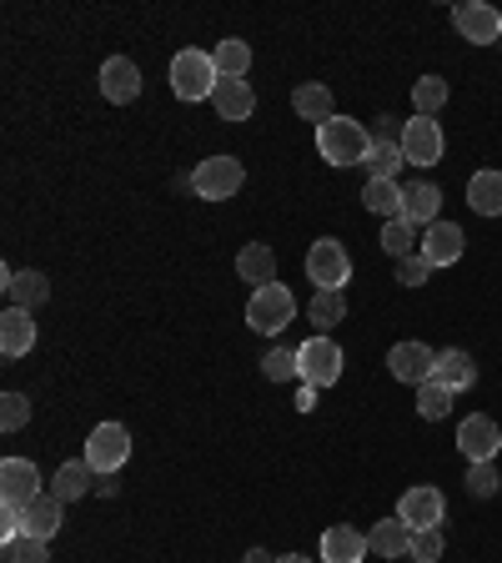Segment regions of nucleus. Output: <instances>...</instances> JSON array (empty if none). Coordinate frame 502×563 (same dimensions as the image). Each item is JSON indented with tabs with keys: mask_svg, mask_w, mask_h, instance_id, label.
Here are the masks:
<instances>
[{
	"mask_svg": "<svg viewBox=\"0 0 502 563\" xmlns=\"http://www.w3.org/2000/svg\"><path fill=\"white\" fill-rule=\"evenodd\" d=\"M367 146H372V131L352 117H332L316 126V152H322V162H332V166H362Z\"/></svg>",
	"mask_w": 502,
	"mask_h": 563,
	"instance_id": "1",
	"label": "nucleus"
},
{
	"mask_svg": "<svg viewBox=\"0 0 502 563\" xmlns=\"http://www.w3.org/2000/svg\"><path fill=\"white\" fill-rule=\"evenodd\" d=\"M216 81H222V70H216V60H211L207 51H176L171 91L181 96V101H207V96L216 91Z\"/></svg>",
	"mask_w": 502,
	"mask_h": 563,
	"instance_id": "2",
	"label": "nucleus"
},
{
	"mask_svg": "<svg viewBox=\"0 0 502 563\" xmlns=\"http://www.w3.org/2000/svg\"><path fill=\"white\" fill-rule=\"evenodd\" d=\"M292 317H297V297L287 282H267V287H257L252 292V302H246V322L257 332H281V328H292Z\"/></svg>",
	"mask_w": 502,
	"mask_h": 563,
	"instance_id": "3",
	"label": "nucleus"
},
{
	"mask_svg": "<svg viewBox=\"0 0 502 563\" xmlns=\"http://www.w3.org/2000/svg\"><path fill=\"white\" fill-rule=\"evenodd\" d=\"M246 181V166L236 156H207V162L191 172V191L201 201H232Z\"/></svg>",
	"mask_w": 502,
	"mask_h": 563,
	"instance_id": "4",
	"label": "nucleus"
},
{
	"mask_svg": "<svg viewBox=\"0 0 502 563\" xmlns=\"http://www.w3.org/2000/svg\"><path fill=\"white\" fill-rule=\"evenodd\" d=\"M306 277L316 282V292H342V287L352 282L347 246H342L337 236H322V242H312V252H306Z\"/></svg>",
	"mask_w": 502,
	"mask_h": 563,
	"instance_id": "5",
	"label": "nucleus"
},
{
	"mask_svg": "<svg viewBox=\"0 0 502 563\" xmlns=\"http://www.w3.org/2000/svg\"><path fill=\"white\" fill-rule=\"evenodd\" d=\"M131 457V433L121 422H96L91 438H86V463H91L101 478H116V468H126Z\"/></svg>",
	"mask_w": 502,
	"mask_h": 563,
	"instance_id": "6",
	"label": "nucleus"
},
{
	"mask_svg": "<svg viewBox=\"0 0 502 563\" xmlns=\"http://www.w3.org/2000/svg\"><path fill=\"white\" fill-rule=\"evenodd\" d=\"M402 166H408V156H402V136L392 131V121H377L372 146H367V156H362L367 181H398Z\"/></svg>",
	"mask_w": 502,
	"mask_h": 563,
	"instance_id": "7",
	"label": "nucleus"
},
{
	"mask_svg": "<svg viewBox=\"0 0 502 563\" xmlns=\"http://www.w3.org/2000/svg\"><path fill=\"white\" fill-rule=\"evenodd\" d=\"M297 363H302V383L332 387L342 377V347L332 338H306L302 347H297Z\"/></svg>",
	"mask_w": 502,
	"mask_h": 563,
	"instance_id": "8",
	"label": "nucleus"
},
{
	"mask_svg": "<svg viewBox=\"0 0 502 563\" xmlns=\"http://www.w3.org/2000/svg\"><path fill=\"white\" fill-rule=\"evenodd\" d=\"M443 126H437V117H412L408 126H402V156H408V166H433L443 162Z\"/></svg>",
	"mask_w": 502,
	"mask_h": 563,
	"instance_id": "9",
	"label": "nucleus"
},
{
	"mask_svg": "<svg viewBox=\"0 0 502 563\" xmlns=\"http://www.w3.org/2000/svg\"><path fill=\"white\" fill-rule=\"evenodd\" d=\"M31 498H41V468H35L31 457H5L0 463V504L25 508Z\"/></svg>",
	"mask_w": 502,
	"mask_h": 563,
	"instance_id": "10",
	"label": "nucleus"
},
{
	"mask_svg": "<svg viewBox=\"0 0 502 563\" xmlns=\"http://www.w3.org/2000/svg\"><path fill=\"white\" fill-rule=\"evenodd\" d=\"M453 25L462 31V41H472V46H492L502 35V11L498 5H482V0H462L453 11Z\"/></svg>",
	"mask_w": 502,
	"mask_h": 563,
	"instance_id": "11",
	"label": "nucleus"
},
{
	"mask_svg": "<svg viewBox=\"0 0 502 563\" xmlns=\"http://www.w3.org/2000/svg\"><path fill=\"white\" fill-rule=\"evenodd\" d=\"M457 448L468 453V463H492L502 448V428L488 412H472V418H462V428H457Z\"/></svg>",
	"mask_w": 502,
	"mask_h": 563,
	"instance_id": "12",
	"label": "nucleus"
},
{
	"mask_svg": "<svg viewBox=\"0 0 502 563\" xmlns=\"http://www.w3.org/2000/svg\"><path fill=\"white\" fill-rule=\"evenodd\" d=\"M462 246H468V236H462L457 222H433V227H422V236H417V252L433 262V267H453V262H462Z\"/></svg>",
	"mask_w": 502,
	"mask_h": 563,
	"instance_id": "13",
	"label": "nucleus"
},
{
	"mask_svg": "<svg viewBox=\"0 0 502 563\" xmlns=\"http://www.w3.org/2000/svg\"><path fill=\"white\" fill-rule=\"evenodd\" d=\"M447 514V498L443 488H433V483H422V488H408L402 493V504H398V518L412 528H437Z\"/></svg>",
	"mask_w": 502,
	"mask_h": 563,
	"instance_id": "14",
	"label": "nucleus"
},
{
	"mask_svg": "<svg viewBox=\"0 0 502 563\" xmlns=\"http://www.w3.org/2000/svg\"><path fill=\"white\" fill-rule=\"evenodd\" d=\"M433 363H437V352L427 347V342H398V347L387 352L392 377H398V383H412V387L433 377Z\"/></svg>",
	"mask_w": 502,
	"mask_h": 563,
	"instance_id": "15",
	"label": "nucleus"
},
{
	"mask_svg": "<svg viewBox=\"0 0 502 563\" xmlns=\"http://www.w3.org/2000/svg\"><path fill=\"white\" fill-rule=\"evenodd\" d=\"M101 96L111 106H131L141 96V70H136V60H126V56H111L101 66Z\"/></svg>",
	"mask_w": 502,
	"mask_h": 563,
	"instance_id": "16",
	"label": "nucleus"
},
{
	"mask_svg": "<svg viewBox=\"0 0 502 563\" xmlns=\"http://www.w3.org/2000/svg\"><path fill=\"white\" fill-rule=\"evenodd\" d=\"M367 553H372V543H367V533H357L352 523H337L322 533V563H362Z\"/></svg>",
	"mask_w": 502,
	"mask_h": 563,
	"instance_id": "17",
	"label": "nucleus"
},
{
	"mask_svg": "<svg viewBox=\"0 0 502 563\" xmlns=\"http://www.w3.org/2000/svg\"><path fill=\"white\" fill-rule=\"evenodd\" d=\"M5 297H11V307H21V312H35V307L51 297L46 272H11L5 267Z\"/></svg>",
	"mask_w": 502,
	"mask_h": 563,
	"instance_id": "18",
	"label": "nucleus"
},
{
	"mask_svg": "<svg viewBox=\"0 0 502 563\" xmlns=\"http://www.w3.org/2000/svg\"><path fill=\"white\" fill-rule=\"evenodd\" d=\"M433 377L437 383H447L453 393H468V387L478 383V363H472L462 347H443L437 352V363H433Z\"/></svg>",
	"mask_w": 502,
	"mask_h": 563,
	"instance_id": "19",
	"label": "nucleus"
},
{
	"mask_svg": "<svg viewBox=\"0 0 502 563\" xmlns=\"http://www.w3.org/2000/svg\"><path fill=\"white\" fill-rule=\"evenodd\" d=\"M60 498L56 493H41V498H31V504L21 508V533H31V539H51L60 528Z\"/></svg>",
	"mask_w": 502,
	"mask_h": 563,
	"instance_id": "20",
	"label": "nucleus"
},
{
	"mask_svg": "<svg viewBox=\"0 0 502 563\" xmlns=\"http://www.w3.org/2000/svg\"><path fill=\"white\" fill-rule=\"evenodd\" d=\"M211 106H216V117L222 121H246L252 111H257V91H252L246 81H216Z\"/></svg>",
	"mask_w": 502,
	"mask_h": 563,
	"instance_id": "21",
	"label": "nucleus"
},
{
	"mask_svg": "<svg viewBox=\"0 0 502 563\" xmlns=\"http://www.w3.org/2000/svg\"><path fill=\"white\" fill-rule=\"evenodd\" d=\"M412 533H417V528L402 523V518H382V523H372L367 543H372L377 559H402V553H412Z\"/></svg>",
	"mask_w": 502,
	"mask_h": 563,
	"instance_id": "22",
	"label": "nucleus"
},
{
	"mask_svg": "<svg viewBox=\"0 0 502 563\" xmlns=\"http://www.w3.org/2000/svg\"><path fill=\"white\" fill-rule=\"evenodd\" d=\"M292 111L302 121H316V126H322V121H332L337 117V101H332V86H322V81H302L292 91Z\"/></svg>",
	"mask_w": 502,
	"mask_h": 563,
	"instance_id": "23",
	"label": "nucleus"
},
{
	"mask_svg": "<svg viewBox=\"0 0 502 563\" xmlns=\"http://www.w3.org/2000/svg\"><path fill=\"white\" fill-rule=\"evenodd\" d=\"M31 347H35L31 312H21V307H5V317H0V352H5V357H25Z\"/></svg>",
	"mask_w": 502,
	"mask_h": 563,
	"instance_id": "24",
	"label": "nucleus"
},
{
	"mask_svg": "<svg viewBox=\"0 0 502 563\" xmlns=\"http://www.w3.org/2000/svg\"><path fill=\"white\" fill-rule=\"evenodd\" d=\"M91 488H96V468L86 463V457H76V463H60L56 478H51V493H56L60 504H76V498H86Z\"/></svg>",
	"mask_w": 502,
	"mask_h": 563,
	"instance_id": "25",
	"label": "nucleus"
},
{
	"mask_svg": "<svg viewBox=\"0 0 502 563\" xmlns=\"http://www.w3.org/2000/svg\"><path fill=\"white\" fill-rule=\"evenodd\" d=\"M437 207H443V191L433 187V181H417V187L402 191V217H408L412 227H433L437 222Z\"/></svg>",
	"mask_w": 502,
	"mask_h": 563,
	"instance_id": "26",
	"label": "nucleus"
},
{
	"mask_svg": "<svg viewBox=\"0 0 502 563\" xmlns=\"http://www.w3.org/2000/svg\"><path fill=\"white\" fill-rule=\"evenodd\" d=\"M236 277L252 282V287H267V282H277V257H271V246L252 242L236 252Z\"/></svg>",
	"mask_w": 502,
	"mask_h": 563,
	"instance_id": "27",
	"label": "nucleus"
},
{
	"mask_svg": "<svg viewBox=\"0 0 502 563\" xmlns=\"http://www.w3.org/2000/svg\"><path fill=\"white\" fill-rule=\"evenodd\" d=\"M468 207L478 211V217H502V172H472L468 181Z\"/></svg>",
	"mask_w": 502,
	"mask_h": 563,
	"instance_id": "28",
	"label": "nucleus"
},
{
	"mask_svg": "<svg viewBox=\"0 0 502 563\" xmlns=\"http://www.w3.org/2000/svg\"><path fill=\"white\" fill-rule=\"evenodd\" d=\"M211 60H216V70H222V81H242L246 70H252V46L232 35V41H216Z\"/></svg>",
	"mask_w": 502,
	"mask_h": 563,
	"instance_id": "29",
	"label": "nucleus"
},
{
	"mask_svg": "<svg viewBox=\"0 0 502 563\" xmlns=\"http://www.w3.org/2000/svg\"><path fill=\"white\" fill-rule=\"evenodd\" d=\"M402 191L408 187H398V181H367L362 201H367V211L382 217V222H392V217H402Z\"/></svg>",
	"mask_w": 502,
	"mask_h": 563,
	"instance_id": "30",
	"label": "nucleus"
},
{
	"mask_svg": "<svg viewBox=\"0 0 502 563\" xmlns=\"http://www.w3.org/2000/svg\"><path fill=\"white\" fill-rule=\"evenodd\" d=\"M453 387L447 383H437V377H427V383H417V412L427 422H437V418H447V412H453Z\"/></svg>",
	"mask_w": 502,
	"mask_h": 563,
	"instance_id": "31",
	"label": "nucleus"
},
{
	"mask_svg": "<svg viewBox=\"0 0 502 563\" xmlns=\"http://www.w3.org/2000/svg\"><path fill=\"white\" fill-rule=\"evenodd\" d=\"M417 236H422V232L408 222V217H392V222L382 227V252H387V257H398V262H402V257H412Z\"/></svg>",
	"mask_w": 502,
	"mask_h": 563,
	"instance_id": "32",
	"label": "nucleus"
},
{
	"mask_svg": "<svg viewBox=\"0 0 502 563\" xmlns=\"http://www.w3.org/2000/svg\"><path fill=\"white\" fill-rule=\"evenodd\" d=\"M412 106H417V117H437L447 106V81L443 76H422L417 86H412Z\"/></svg>",
	"mask_w": 502,
	"mask_h": 563,
	"instance_id": "33",
	"label": "nucleus"
},
{
	"mask_svg": "<svg viewBox=\"0 0 502 563\" xmlns=\"http://www.w3.org/2000/svg\"><path fill=\"white\" fill-rule=\"evenodd\" d=\"M0 549H5V563H51L46 539H31V533H15V539H5Z\"/></svg>",
	"mask_w": 502,
	"mask_h": 563,
	"instance_id": "34",
	"label": "nucleus"
},
{
	"mask_svg": "<svg viewBox=\"0 0 502 563\" xmlns=\"http://www.w3.org/2000/svg\"><path fill=\"white\" fill-rule=\"evenodd\" d=\"M261 373H267L271 383H292V377H302V363H297V347H271L267 357H261Z\"/></svg>",
	"mask_w": 502,
	"mask_h": 563,
	"instance_id": "35",
	"label": "nucleus"
},
{
	"mask_svg": "<svg viewBox=\"0 0 502 563\" xmlns=\"http://www.w3.org/2000/svg\"><path fill=\"white\" fill-rule=\"evenodd\" d=\"M347 317V297L342 292H312V322L316 328H337Z\"/></svg>",
	"mask_w": 502,
	"mask_h": 563,
	"instance_id": "36",
	"label": "nucleus"
},
{
	"mask_svg": "<svg viewBox=\"0 0 502 563\" xmlns=\"http://www.w3.org/2000/svg\"><path fill=\"white\" fill-rule=\"evenodd\" d=\"M25 422H31V398H25V393H5V398H0V428H5V433H21Z\"/></svg>",
	"mask_w": 502,
	"mask_h": 563,
	"instance_id": "37",
	"label": "nucleus"
},
{
	"mask_svg": "<svg viewBox=\"0 0 502 563\" xmlns=\"http://www.w3.org/2000/svg\"><path fill=\"white\" fill-rule=\"evenodd\" d=\"M408 559H417V563H437L443 559V528H417L412 533V553Z\"/></svg>",
	"mask_w": 502,
	"mask_h": 563,
	"instance_id": "38",
	"label": "nucleus"
},
{
	"mask_svg": "<svg viewBox=\"0 0 502 563\" xmlns=\"http://www.w3.org/2000/svg\"><path fill=\"white\" fill-rule=\"evenodd\" d=\"M498 468H492V463H468V493L472 498H492V493H498Z\"/></svg>",
	"mask_w": 502,
	"mask_h": 563,
	"instance_id": "39",
	"label": "nucleus"
},
{
	"mask_svg": "<svg viewBox=\"0 0 502 563\" xmlns=\"http://www.w3.org/2000/svg\"><path fill=\"white\" fill-rule=\"evenodd\" d=\"M427 277H433V262L422 257V252H412V257L398 262V282H402V287H422Z\"/></svg>",
	"mask_w": 502,
	"mask_h": 563,
	"instance_id": "40",
	"label": "nucleus"
},
{
	"mask_svg": "<svg viewBox=\"0 0 502 563\" xmlns=\"http://www.w3.org/2000/svg\"><path fill=\"white\" fill-rule=\"evenodd\" d=\"M297 408H302V412L316 408V387H312V383H302V393H297Z\"/></svg>",
	"mask_w": 502,
	"mask_h": 563,
	"instance_id": "41",
	"label": "nucleus"
},
{
	"mask_svg": "<svg viewBox=\"0 0 502 563\" xmlns=\"http://www.w3.org/2000/svg\"><path fill=\"white\" fill-rule=\"evenodd\" d=\"M246 563H277V559H271L267 549H252V553H246Z\"/></svg>",
	"mask_w": 502,
	"mask_h": 563,
	"instance_id": "42",
	"label": "nucleus"
},
{
	"mask_svg": "<svg viewBox=\"0 0 502 563\" xmlns=\"http://www.w3.org/2000/svg\"><path fill=\"white\" fill-rule=\"evenodd\" d=\"M277 563H312V559H306V553H281Z\"/></svg>",
	"mask_w": 502,
	"mask_h": 563,
	"instance_id": "43",
	"label": "nucleus"
}]
</instances>
